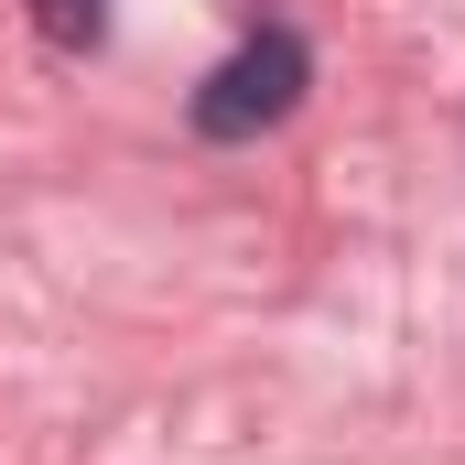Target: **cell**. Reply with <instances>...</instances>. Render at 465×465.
Returning <instances> with one entry per match:
<instances>
[{
    "instance_id": "6da1fadb",
    "label": "cell",
    "mask_w": 465,
    "mask_h": 465,
    "mask_svg": "<svg viewBox=\"0 0 465 465\" xmlns=\"http://www.w3.org/2000/svg\"><path fill=\"white\" fill-rule=\"evenodd\" d=\"M303 76H314V54H303L292 33H249L228 65L195 87V130H206V141H260L271 119L303 109Z\"/></svg>"
},
{
    "instance_id": "7a4b0ae2",
    "label": "cell",
    "mask_w": 465,
    "mask_h": 465,
    "mask_svg": "<svg viewBox=\"0 0 465 465\" xmlns=\"http://www.w3.org/2000/svg\"><path fill=\"white\" fill-rule=\"evenodd\" d=\"M33 22H44V44H65V54H87V44L109 33V0H33Z\"/></svg>"
}]
</instances>
